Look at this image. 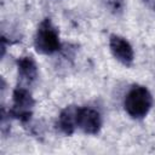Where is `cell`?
Segmentation results:
<instances>
[{
    "mask_svg": "<svg viewBox=\"0 0 155 155\" xmlns=\"http://www.w3.org/2000/svg\"><path fill=\"white\" fill-rule=\"evenodd\" d=\"M109 48L111 54L124 65L131 67L134 61V53L131 44L122 36L113 34L109 38Z\"/></svg>",
    "mask_w": 155,
    "mask_h": 155,
    "instance_id": "cell-5",
    "label": "cell"
},
{
    "mask_svg": "<svg viewBox=\"0 0 155 155\" xmlns=\"http://www.w3.org/2000/svg\"><path fill=\"white\" fill-rule=\"evenodd\" d=\"M34 105L35 101L31 92L27 87L17 86L12 93V107L8 110V115L23 124H27L33 116Z\"/></svg>",
    "mask_w": 155,
    "mask_h": 155,
    "instance_id": "cell-3",
    "label": "cell"
},
{
    "mask_svg": "<svg viewBox=\"0 0 155 155\" xmlns=\"http://www.w3.org/2000/svg\"><path fill=\"white\" fill-rule=\"evenodd\" d=\"M154 99L150 91L142 85H133L125 96L124 108L132 119H143L153 107Z\"/></svg>",
    "mask_w": 155,
    "mask_h": 155,
    "instance_id": "cell-1",
    "label": "cell"
},
{
    "mask_svg": "<svg viewBox=\"0 0 155 155\" xmlns=\"http://www.w3.org/2000/svg\"><path fill=\"white\" fill-rule=\"evenodd\" d=\"M34 47L41 54H52L61 50L59 31L51 18H44L34 36Z\"/></svg>",
    "mask_w": 155,
    "mask_h": 155,
    "instance_id": "cell-2",
    "label": "cell"
},
{
    "mask_svg": "<svg viewBox=\"0 0 155 155\" xmlns=\"http://www.w3.org/2000/svg\"><path fill=\"white\" fill-rule=\"evenodd\" d=\"M78 108L79 107L75 105H68L59 113L57 126L61 130V132L64 133L65 136H71L75 132V128L78 127L76 125Z\"/></svg>",
    "mask_w": 155,
    "mask_h": 155,
    "instance_id": "cell-7",
    "label": "cell"
},
{
    "mask_svg": "<svg viewBox=\"0 0 155 155\" xmlns=\"http://www.w3.org/2000/svg\"><path fill=\"white\" fill-rule=\"evenodd\" d=\"M76 125L86 134H97L103 125L102 115L94 108L80 107L78 108Z\"/></svg>",
    "mask_w": 155,
    "mask_h": 155,
    "instance_id": "cell-4",
    "label": "cell"
},
{
    "mask_svg": "<svg viewBox=\"0 0 155 155\" xmlns=\"http://www.w3.org/2000/svg\"><path fill=\"white\" fill-rule=\"evenodd\" d=\"M18 69V86L29 87L31 86L39 75L38 64L31 56H23L17 59Z\"/></svg>",
    "mask_w": 155,
    "mask_h": 155,
    "instance_id": "cell-6",
    "label": "cell"
},
{
    "mask_svg": "<svg viewBox=\"0 0 155 155\" xmlns=\"http://www.w3.org/2000/svg\"><path fill=\"white\" fill-rule=\"evenodd\" d=\"M108 10L114 15H121L125 10V0H104Z\"/></svg>",
    "mask_w": 155,
    "mask_h": 155,
    "instance_id": "cell-8",
    "label": "cell"
}]
</instances>
